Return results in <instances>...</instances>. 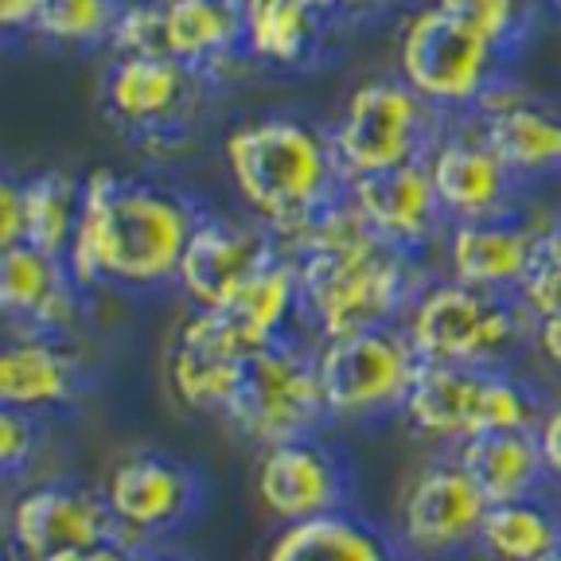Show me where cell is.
Returning a JSON list of instances; mask_svg holds the SVG:
<instances>
[{"label":"cell","instance_id":"1","mask_svg":"<svg viewBox=\"0 0 561 561\" xmlns=\"http://www.w3.org/2000/svg\"><path fill=\"white\" fill-rule=\"evenodd\" d=\"M285 250L297 265L300 316L320 340L398 324L421 293L413 280V254L382 242L347 192Z\"/></svg>","mask_w":561,"mask_h":561},{"label":"cell","instance_id":"2","mask_svg":"<svg viewBox=\"0 0 561 561\" xmlns=\"http://www.w3.org/2000/svg\"><path fill=\"white\" fill-rule=\"evenodd\" d=\"M227 172L262 230L289 245L347 184L332 157V140L297 117L245 122L222 145Z\"/></svg>","mask_w":561,"mask_h":561},{"label":"cell","instance_id":"3","mask_svg":"<svg viewBox=\"0 0 561 561\" xmlns=\"http://www.w3.org/2000/svg\"><path fill=\"white\" fill-rule=\"evenodd\" d=\"M542 413V398L503 367L421 363L402 417L417 437L460 445L483 433H530Z\"/></svg>","mask_w":561,"mask_h":561},{"label":"cell","instance_id":"4","mask_svg":"<svg viewBox=\"0 0 561 561\" xmlns=\"http://www.w3.org/2000/svg\"><path fill=\"white\" fill-rule=\"evenodd\" d=\"M199 210L172 187L117 180L102 227V277L125 289H157L180 273Z\"/></svg>","mask_w":561,"mask_h":561},{"label":"cell","instance_id":"5","mask_svg":"<svg viewBox=\"0 0 561 561\" xmlns=\"http://www.w3.org/2000/svg\"><path fill=\"white\" fill-rule=\"evenodd\" d=\"M526 308L503 293H483L460 280H437L413 297L405 335L421 363L503 367L526 335Z\"/></svg>","mask_w":561,"mask_h":561},{"label":"cell","instance_id":"6","mask_svg":"<svg viewBox=\"0 0 561 561\" xmlns=\"http://www.w3.org/2000/svg\"><path fill=\"white\" fill-rule=\"evenodd\" d=\"M417 367L421 359L402 324L335 335L316 347L328 417L347 425H370L402 413Z\"/></svg>","mask_w":561,"mask_h":561},{"label":"cell","instance_id":"7","mask_svg":"<svg viewBox=\"0 0 561 561\" xmlns=\"http://www.w3.org/2000/svg\"><path fill=\"white\" fill-rule=\"evenodd\" d=\"M222 421L257 448L324 430L332 417H328L324 386L316 370V351L293 340L254 351L245 359Z\"/></svg>","mask_w":561,"mask_h":561},{"label":"cell","instance_id":"8","mask_svg":"<svg viewBox=\"0 0 561 561\" xmlns=\"http://www.w3.org/2000/svg\"><path fill=\"white\" fill-rule=\"evenodd\" d=\"M328 140L343 184L390 172L433 152V105L413 94L402 79H370L351 90Z\"/></svg>","mask_w":561,"mask_h":561},{"label":"cell","instance_id":"9","mask_svg":"<svg viewBox=\"0 0 561 561\" xmlns=\"http://www.w3.org/2000/svg\"><path fill=\"white\" fill-rule=\"evenodd\" d=\"M500 51L480 39L472 27L448 16L440 4L417 9L398 39V70L402 82L433 110L480 105L495 87Z\"/></svg>","mask_w":561,"mask_h":561},{"label":"cell","instance_id":"10","mask_svg":"<svg viewBox=\"0 0 561 561\" xmlns=\"http://www.w3.org/2000/svg\"><path fill=\"white\" fill-rule=\"evenodd\" d=\"M102 495L122 526L125 542L149 550L152 538L184 530L199 515L207 491L187 460L160 448H133L105 472Z\"/></svg>","mask_w":561,"mask_h":561},{"label":"cell","instance_id":"11","mask_svg":"<svg viewBox=\"0 0 561 561\" xmlns=\"http://www.w3.org/2000/svg\"><path fill=\"white\" fill-rule=\"evenodd\" d=\"M254 495L280 526L312 523V518L351 511L355 476L351 460L320 433L262 445L254 460Z\"/></svg>","mask_w":561,"mask_h":561},{"label":"cell","instance_id":"12","mask_svg":"<svg viewBox=\"0 0 561 561\" xmlns=\"http://www.w3.org/2000/svg\"><path fill=\"white\" fill-rule=\"evenodd\" d=\"M491 503L456 456H433L405 480L398 500V542L417 558L476 550Z\"/></svg>","mask_w":561,"mask_h":561},{"label":"cell","instance_id":"13","mask_svg":"<svg viewBox=\"0 0 561 561\" xmlns=\"http://www.w3.org/2000/svg\"><path fill=\"white\" fill-rule=\"evenodd\" d=\"M9 538L24 561H47L51 553L82 550L110 538L125 542L102 491L70 480L32 483L20 491L9 507Z\"/></svg>","mask_w":561,"mask_h":561},{"label":"cell","instance_id":"14","mask_svg":"<svg viewBox=\"0 0 561 561\" xmlns=\"http://www.w3.org/2000/svg\"><path fill=\"white\" fill-rule=\"evenodd\" d=\"M254 347L222 308H192L168 351V386L180 405L222 417Z\"/></svg>","mask_w":561,"mask_h":561},{"label":"cell","instance_id":"15","mask_svg":"<svg viewBox=\"0 0 561 561\" xmlns=\"http://www.w3.org/2000/svg\"><path fill=\"white\" fill-rule=\"evenodd\" d=\"M277 250L280 242L270 230L199 215L175 280L195 308H227Z\"/></svg>","mask_w":561,"mask_h":561},{"label":"cell","instance_id":"16","mask_svg":"<svg viewBox=\"0 0 561 561\" xmlns=\"http://www.w3.org/2000/svg\"><path fill=\"white\" fill-rule=\"evenodd\" d=\"M347 199L359 207V215L370 222V230L382 242L394 245V250H402V254L425 250L448 222L425 160L351 180Z\"/></svg>","mask_w":561,"mask_h":561},{"label":"cell","instance_id":"17","mask_svg":"<svg viewBox=\"0 0 561 561\" xmlns=\"http://www.w3.org/2000/svg\"><path fill=\"white\" fill-rule=\"evenodd\" d=\"M425 164L448 222H488L511 215L518 180L480 133L437 140Z\"/></svg>","mask_w":561,"mask_h":561},{"label":"cell","instance_id":"18","mask_svg":"<svg viewBox=\"0 0 561 561\" xmlns=\"http://www.w3.org/2000/svg\"><path fill=\"white\" fill-rule=\"evenodd\" d=\"M82 289L67 262L47 257L32 245L0 250V308L20 332L67 335L79 320Z\"/></svg>","mask_w":561,"mask_h":561},{"label":"cell","instance_id":"19","mask_svg":"<svg viewBox=\"0 0 561 561\" xmlns=\"http://www.w3.org/2000/svg\"><path fill=\"white\" fill-rule=\"evenodd\" d=\"M195 70L172 55H122L105 79V110L133 133H160L180 122Z\"/></svg>","mask_w":561,"mask_h":561},{"label":"cell","instance_id":"20","mask_svg":"<svg viewBox=\"0 0 561 561\" xmlns=\"http://www.w3.org/2000/svg\"><path fill=\"white\" fill-rule=\"evenodd\" d=\"M82 390V367L59 335L16 332L0 355V402L4 410H24L47 417L67 410Z\"/></svg>","mask_w":561,"mask_h":561},{"label":"cell","instance_id":"21","mask_svg":"<svg viewBox=\"0 0 561 561\" xmlns=\"http://www.w3.org/2000/svg\"><path fill=\"white\" fill-rule=\"evenodd\" d=\"M535 242L538 230L523 227L511 215L488 222H453L445 242L448 270L460 285L507 297V293H518L526 270H530Z\"/></svg>","mask_w":561,"mask_h":561},{"label":"cell","instance_id":"22","mask_svg":"<svg viewBox=\"0 0 561 561\" xmlns=\"http://www.w3.org/2000/svg\"><path fill=\"white\" fill-rule=\"evenodd\" d=\"M480 137L491 152L515 172L526 175H553L561 172V114L550 105L526 102V98H483L480 102Z\"/></svg>","mask_w":561,"mask_h":561},{"label":"cell","instance_id":"23","mask_svg":"<svg viewBox=\"0 0 561 561\" xmlns=\"http://www.w3.org/2000/svg\"><path fill=\"white\" fill-rule=\"evenodd\" d=\"M262 561H410V550L359 511H335L312 523L280 526Z\"/></svg>","mask_w":561,"mask_h":561},{"label":"cell","instance_id":"24","mask_svg":"<svg viewBox=\"0 0 561 561\" xmlns=\"http://www.w3.org/2000/svg\"><path fill=\"white\" fill-rule=\"evenodd\" d=\"M456 460L472 476V483L483 491L488 503H511L542 495L546 465L538 453L535 430L530 433H483L456 445Z\"/></svg>","mask_w":561,"mask_h":561},{"label":"cell","instance_id":"25","mask_svg":"<svg viewBox=\"0 0 561 561\" xmlns=\"http://www.w3.org/2000/svg\"><path fill=\"white\" fill-rule=\"evenodd\" d=\"M222 312L234 320V328L245 335V343L254 351L289 340L293 316L300 312V280L289 250L280 245L277 254L245 280V289Z\"/></svg>","mask_w":561,"mask_h":561},{"label":"cell","instance_id":"26","mask_svg":"<svg viewBox=\"0 0 561 561\" xmlns=\"http://www.w3.org/2000/svg\"><path fill=\"white\" fill-rule=\"evenodd\" d=\"M561 546V511L542 495L491 503L476 550L491 561H542Z\"/></svg>","mask_w":561,"mask_h":561},{"label":"cell","instance_id":"27","mask_svg":"<svg viewBox=\"0 0 561 561\" xmlns=\"http://www.w3.org/2000/svg\"><path fill=\"white\" fill-rule=\"evenodd\" d=\"M242 44V12L227 0H164V51L199 70Z\"/></svg>","mask_w":561,"mask_h":561},{"label":"cell","instance_id":"28","mask_svg":"<svg viewBox=\"0 0 561 561\" xmlns=\"http://www.w3.org/2000/svg\"><path fill=\"white\" fill-rule=\"evenodd\" d=\"M320 20L305 0H262L242 12V47L273 67H300L320 44Z\"/></svg>","mask_w":561,"mask_h":561},{"label":"cell","instance_id":"29","mask_svg":"<svg viewBox=\"0 0 561 561\" xmlns=\"http://www.w3.org/2000/svg\"><path fill=\"white\" fill-rule=\"evenodd\" d=\"M20 192H24V245L67 262L75 222H79L82 180L59 172V168H47V172L24 180Z\"/></svg>","mask_w":561,"mask_h":561},{"label":"cell","instance_id":"30","mask_svg":"<svg viewBox=\"0 0 561 561\" xmlns=\"http://www.w3.org/2000/svg\"><path fill=\"white\" fill-rule=\"evenodd\" d=\"M122 175L114 168H94L82 175V203H79V222H75V238L67 250V273L75 277L82 293L105 285L102 277V227H105V207L114 195Z\"/></svg>","mask_w":561,"mask_h":561},{"label":"cell","instance_id":"31","mask_svg":"<svg viewBox=\"0 0 561 561\" xmlns=\"http://www.w3.org/2000/svg\"><path fill=\"white\" fill-rule=\"evenodd\" d=\"M114 20V0H44L35 32L55 44H98V39H110Z\"/></svg>","mask_w":561,"mask_h":561},{"label":"cell","instance_id":"32","mask_svg":"<svg viewBox=\"0 0 561 561\" xmlns=\"http://www.w3.org/2000/svg\"><path fill=\"white\" fill-rule=\"evenodd\" d=\"M515 300L530 312V320L561 312V227L538 230L530 270L518 285Z\"/></svg>","mask_w":561,"mask_h":561},{"label":"cell","instance_id":"33","mask_svg":"<svg viewBox=\"0 0 561 561\" xmlns=\"http://www.w3.org/2000/svg\"><path fill=\"white\" fill-rule=\"evenodd\" d=\"M437 4L465 27H472L480 39H488L500 55L518 44L526 27L523 0H437Z\"/></svg>","mask_w":561,"mask_h":561},{"label":"cell","instance_id":"34","mask_svg":"<svg viewBox=\"0 0 561 561\" xmlns=\"http://www.w3.org/2000/svg\"><path fill=\"white\" fill-rule=\"evenodd\" d=\"M117 59L122 55H168L164 51V0H133L117 9L114 32H110Z\"/></svg>","mask_w":561,"mask_h":561},{"label":"cell","instance_id":"35","mask_svg":"<svg viewBox=\"0 0 561 561\" xmlns=\"http://www.w3.org/2000/svg\"><path fill=\"white\" fill-rule=\"evenodd\" d=\"M39 437H44V425L35 413L24 410H4L0 413V468L9 480H20L27 472V465L39 453Z\"/></svg>","mask_w":561,"mask_h":561},{"label":"cell","instance_id":"36","mask_svg":"<svg viewBox=\"0 0 561 561\" xmlns=\"http://www.w3.org/2000/svg\"><path fill=\"white\" fill-rule=\"evenodd\" d=\"M24 245V192L16 180L0 184V250Z\"/></svg>","mask_w":561,"mask_h":561},{"label":"cell","instance_id":"37","mask_svg":"<svg viewBox=\"0 0 561 561\" xmlns=\"http://www.w3.org/2000/svg\"><path fill=\"white\" fill-rule=\"evenodd\" d=\"M535 440H538V453H542L546 476L553 483H561V402L546 405L542 421L535 425Z\"/></svg>","mask_w":561,"mask_h":561},{"label":"cell","instance_id":"38","mask_svg":"<svg viewBox=\"0 0 561 561\" xmlns=\"http://www.w3.org/2000/svg\"><path fill=\"white\" fill-rule=\"evenodd\" d=\"M47 561H145V550L122 542V538H110V542L82 546V550H62L51 553Z\"/></svg>","mask_w":561,"mask_h":561},{"label":"cell","instance_id":"39","mask_svg":"<svg viewBox=\"0 0 561 561\" xmlns=\"http://www.w3.org/2000/svg\"><path fill=\"white\" fill-rule=\"evenodd\" d=\"M530 340H535L538 355H542L553 370H561V312L530 320Z\"/></svg>","mask_w":561,"mask_h":561},{"label":"cell","instance_id":"40","mask_svg":"<svg viewBox=\"0 0 561 561\" xmlns=\"http://www.w3.org/2000/svg\"><path fill=\"white\" fill-rule=\"evenodd\" d=\"M44 0H0V24L4 32H24V27L39 24Z\"/></svg>","mask_w":561,"mask_h":561},{"label":"cell","instance_id":"41","mask_svg":"<svg viewBox=\"0 0 561 561\" xmlns=\"http://www.w3.org/2000/svg\"><path fill=\"white\" fill-rule=\"evenodd\" d=\"M305 4L320 16H363V12L378 9L382 0H305Z\"/></svg>","mask_w":561,"mask_h":561},{"label":"cell","instance_id":"42","mask_svg":"<svg viewBox=\"0 0 561 561\" xmlns=\"http://www.w3.org/2000/svg\"><path fill=\"white\" fill-rule=\"evenodd\" d=\"M145 561H195V558H184V553H160V550H145Z\"/></svg>","mask_w":561,"mask_h":561},{"label":"cell","instance_id":"43","mask_svg":"<svg viewBox=\"0 0 561 561\" xmlns=\"http://www.w3.org/2000/svg\"><path fill=\"white\" fill-rule=\"evenodd\" d=\"M230 9H238V12H250L254 4H262V0H227Z\"/></svg>","mask_w":561,"mask_h":561},{"label":"cell","instance_id":"44","mask_svg":"<svg viewBox=\"0 0 561 561\" xmlns=\"http://www.w3.org/2000/svg\"><path fill=\"white\" fill-rule=\"evenodd\" d=\"M542 561H561V546H558V550H553V553H546Z\"/></svg>","mask_w":561,"mask_h":561}]
</instances>
